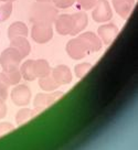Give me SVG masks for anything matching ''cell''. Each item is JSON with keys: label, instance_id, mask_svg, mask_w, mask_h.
<instances>
[{"label": "cell", "instance_id": "cell-1", "mask_svg": "<svg viewBox=\"0 0 138 150\" xmlns=\"http://www.w3.org/2000/svg\"><path fill=\"white\" fill-rule=\"evenodd\" d=\"M57 16H59V10H57V8L53 7L52 5H50V2H38L37 1L31 7L29 20L32 23L45 22V23L53 24Z\"/></svg>", "mask_w": 138, "mask_h": 150}, {"label": "cell", "instance_id": "cell-2", "mask_svg": "<svg viewBox=\"0 0 138 150\" xmlns=\"http://www.w3.org/2000/svg\"><path fill=\"white\" fill-rule=\"evenodd\" d=\"M22 57L20 53L14 47H9L5 49L0 54V66L4 72H9L11 70L19 69Z\"/></svg>", "mask_w": 138, "mask_h": 150}, {"label": "cell", "instance_id": "cell-3", "mask_svg": "<svg viewBox=\"0 0 138 150\" xmlns=\"http://www.w3.org/2000/svg\"><path fill=\"white\" fill-rule=\"evenodd\" d=\"M31 38L34 42L39 44H45L53 38V28L51 23L37 22L33 23L31 29Z\"/></svg>", "mask_w": 138, "mask_h": 150}, {"label": "cell", "instance_id": "cell-4", "mask_svg": "<svg viewBox=\"0 0 138 150\" xmlns=\"http://www.w3.org/2000/svg\"><path fill=\"white\" fill-rule=\"evenodd\" d=\"M67 55L71 57L72 60H82L84 59L87 54H90L88 49L86 47V44L84 43V41L82 40L80 37H76L71 39L67 42V47H65Z\"/></svg>", "mask_w": 138, "mask_h": 150}, {"label": "cell", "instance_id": "cell-5", "mask_svg": "<svg viewBox=\"0 0 138 150\" xmlns=\"http://www.w3.org/2000/svg\"><path fill=\"white\" fill-rule=\"evenodd\" d=\"M113 18V10L107 0H97L92 11V19L97 23H104Z\"/></svg>", "mask_w": 138, "mask_h": 150}, {"label": "cell", "instance_id": "cell-6", "mask_svg": "<svg viewBox=\"0 0 138 150\" xmlns=\"http://www.w3.org/2000/svg\"><path fill=\"white\" fill-rule=\"evenodd\" d=\"M63 95L64 93L61 91H53V92H48V93L37 94L33 99V106L34 108L42 112L43 109L50 107L55 102H57Z\"/></svg>", "mask_w": 138, "mask_h": 150}, {"label": "cell", "instance_id": "cell-7", "mask_svg": "<svg viewBox=\"0 0 138 150\" xmlns=\"http://www.w3.org/2000/svg\"><path fill=\"white\" fill-rule=\"evenodd\" d=\"M31 96H32L31 89L24 84H17L10 93L12 103L19 107L28 106L31 102Z\"/></svg>", "mask_w": 138, "mask_h": 150}, {"label": "cell", "instance_id": "cell-8", "mask_svg": "<svg viewBox=\"0 0 138 150\" xmlns=\"http://www.w3.org/2000/svg\"><path fill=\"white\" fill-rule=\"evenodd\" d=\"M51 76L60 86L70 84L73 80V75H72L70 67L64 64H60L53 67L51 70Z\"/></svg>", "mask_w": 138, "mask_h": 150}, {"label": "cell", "instance_id": "cell-9", "mask_svg": "<svg viewBox=\"0 0 138 150\" xmlns=\"http://www.w3.org/2000/svg\"><path fill=\"white\" fill-rule=\"evenodd\" d=\"M119 32L118 27H116L113 23H105L102 24L97 29V35L100 39L102 43L105 45H110V43L114 41V39L117 37Z\"/></svg>", "mask_w": 138, "mask_h": 150}, {"label": "cell", "instance_id": "cell-10", "mask_svg": "<svg viewBox=\"0 0 138 150\" xmlns=\"http://www.w3.org/2000/svg\"><path fill=\"white\" fill-rule=\"evenodd\" d=\"M72 16V31L70 35L74 37L76 34L80 33L87 27L88 23V17L84 11H79L75 13L71 14Z\"/></svg>", "mask_w": 138, "mask_h": 150}, {"label": "cell", "instance_id": "cell-11", "mask_svg": "<svg viewBox=\"0 0 138 150\" xmlns=\"http://www.w3.org/2000/svg\"><path fill=\"white\" fill-rule=\"evenodd\" d=\"M79 37L84 41V43L86 44V47H87V49H88V52H90V53L98 52L102 50L103 43H102L100 39L98 38V35L95 34L94 32L87 31V32L80 33Z\"/></svg>", "mask_w": 138, "mask_h": 150}, {"label": "cell", "instance_id": "cell-12", "mask_svg": "<svg viewBox=\"0 0 138 150\" xmlns=\"http://www.w3.org/2000/svg\"><path fill=\"white\" fill-rule=\"evenodd\" d=\"M54 23L57 32L61 35H69L72 31V16L71 14H60L57 16Z\"/></svg>", "mask_w": 138, "mask_h": 150}, {"label": "cell", "instance_id": "cell-13", "mask_svg": "<svg viewBox=\"0 0 138 150\" xmlns=\"http://www.w3.org/2000/svg\"><path fill=\"white\" fill-rule=\"evenodd\" d=\"M114 10L120 18L128 19L130 12L133 11L135 6V0H112Z\"/></svg>", "mask_w": 138, "mask_h": 150}, {"label": "cell", "instance_id": "cell-14", "mask_svg": "<svg viewBox=\"0 0 138 150\" xmlns=\"http://www.w3.org/2000/svg\"><path fill=\"white\" fill-rule=\"evenodd\" d=\"M10 47H14L20 53V56L24 59L31 52V44L25 37H18L10 40Z\"/></svg>", "mask_w": 138, "mask_h": 150}, {"label": "cell", "instance_id": "cell-15", "mask_svg": "<svg viewBox=\"0 0 138 150\" xmlns=\"http://www.w3.org/2000/svg\"><path fill=\"white\" fill-rule=\"evenodd\" d=\"M29 34V28L28 25L21 22V21H16L10 24L9 29H8V38L9 40L14 39L18 37H28Z\"/></svg>", "mask_w": 138, "mask_h": 150}, {"label": "cell", "instance_id": "cell-16", "mask_svg": "<svg viewBox=\"0 0 138 150\" xmlns=\"http://www.w3.org/2000/svg\"><path fill=\"white\" fill-rule=\"evenodd\" d=\"M40 112H41L39 109H37V108L30 109V108L24 106L23 108L19 109L18 112H17V115H16V122H17V125L22 126V125H24L25 122H28L30 119H32L34 116H37Z\"/></svg>", "mask_w": 138, "mask_h": 150}, {"label": "cell", "instance_id": "cell-17", "mask_svg": "<svg viewBox=\"0 0 138 150\" xmlns=\"http://www.w3.org/2000/svg\"><path fill=\"white\" fill-rule=\"evenodd\" d=\"M51 66L49 62L44 59H39V60H33V72L37 79L44 77L51 74Z\"/></svg>", "mask_w": 138, "mask_h": 150}, {"label": "cell", "instance_id": "cell-18", "mask_svg": "<svg viewBox=\"0 0 138 150\" xmlns=\"http://www.w3.org/2000/svg\"><path fill=\"white\" fill-rule=\"evenodd\" d=\"M20 73L22 79L28 82H33L37 80V76L33 72V60H27L22 64H20Z\"/></svg>", "mask_w": 138, "mask_h": 150}, {"label": "cell", "instance_id": "cell-19", "mask_svg": "<svg viewBox=\"0 0 138 150\" xmlns=\"http://www.w3.org/2000/svg\"><path fill=\"white\" fill-rule=\"evenodd\" d=\"M38 82L40 88L43 89L44 92H53V91H57L60 87V85L53 80L51 74L48 75V76H44V77H40Z\"/></svg>", "mask_w": 138, "mask_h": 150}, {"label": "cell", "instance_id": "cell-20", "mask_svg": "<svg viewBox=\"0 0 138 150\" xmlns=\"http://www.w3.org/2000/svg\"><path fill=\"white\" fill-rule=\"evenodd\" d=\"M92 69V64L88 62H83V63H79L77 65L74 67V74L77 79H83L90 70Z\"/></svg>", "mask_w": 138, "mask_h": 150}, {"label": "cell", "instance_id": "cell-21", "mask_svg": "<svg viewBox=\"0 0 138 150\" xmlns=\"http://www.w3.org/2000/svg\"><path fill=\"white\" fill-rule=\"evenodd\" d=\"M9 87L10 84L8 82V79L6 76L5 72H0V98L7 99Z\"/></svg>", "mask_w": 138, "mask_h": 150}, {"label": "cell", "instance_id": "cell-22", "mask_svg": "<svg viewBox=\"0 0 138 150\" xmlns=\"http://www.w3.org/2000/svg\"><path fill=\"white\" fill-rule=\"evenodd\" d=\"M12 10H13V5L11 1L4 2V5L0 7V22L8 20L12 13Z\"/></svg>", "mask_w": 138, "mask_h": 150}, {"label": "cell", "instance_id": "cell-23", "mask_svg": "<svg viewBox=\"0 0 138 150\" xmlns=\"http://www.w3.org/2000/svg\"><path fill=\"white\" fill-rule=\"evenodd\" d=\"M5 74H6V76H7V79H8V82H9L10 86H11V85L19 84L21 79H22L19 69L11 70V71H9V72H5Z\"/></svg>", "mask_w": 138, "mask_h": 150}, {"label": "cell", "instance_id": "cell-24", "mask_svg": "<svg viewBox=\"0 0 138 150\" xmlns=\"http://www.w3.org/2000/svg\"><path fill=\"white\" fill-rule=\"evenodd\" d=\"M52 2L57 9H67L75 5V0H52Z\"/></svg>", "mask_w": 138, "mask_h": 150}, {"label": "cell", "instance_id": "cell-25", "mask_svg": "<svg viewBox=\"0 0 138 150\" xmlns=\"http://www.w3.org/2000/svg\"><path fill=\"white\" fill-rule=\"evenodd\" d=\"M97 0H75V4L81 8L82 10H91L94 8Z\"/></svg>", "mask_w": 138, "mask_h": 150}, {"label": "cell", "instance_id": "cell-26", "mask_svg": "<svg viewBox=\"0 0 138 150\" xmlns=\"http://www.w3.org/2000/svg\"><path fill=\"white\" fill-rule=\"evenodd\" d=\"M14 130V126L12 124H10L8 122H0V137L6 136L8 135L9 132Z\"/></svg>", "mask_w": 138, "mask_h": 150}, {"label": "cell", "instance_id": "cell-27", "mask_svg": "<svg viewBox=\"0 0 138 150\" xmlns=\"http://www.w3.org/2000/svg\"><path fill=\"white\" fill-rule=\"evenodd\" d=\"M7 112H8V108H7L6 99L0 98V119H4L7 116Z\"/></svg>", "mask_w": 138, "mask_h": 150}, {"label": "cell", "instance_id": "cell-28", "mask_svg": "<svg viewBox=\"0 0 138 150\" xmlns=\"http://www.w3.org/2000/svg\"><path fill=\"white\" fill-rule=\"evenodd\" d=\"M38 2H52V0H35Z\"/></svg>", "mask_w": 138, "mask_h": 150}, {"label": "cell", "instance_id": "cell-29", "mask_svg": "<svg viewBox=\"0 0 138 150\" xmlns=\"http://www.w3.org/2000/svg\"><path fill=\"white\" fill-rule=\"evenodd\" d=\"M0 1H2V2H8V1H11V2H13L14 0H0Z\"/></svg>", "mask_w": 138, "mask_h": 150}]
</instances>
